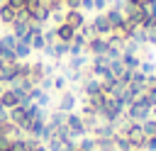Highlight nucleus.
<instances>
[{
  "mask_svg": "<svg viewBox=\"0 0 156 151\" xmlns=\"http://www.w3.org/2000/svg\"><path fill=\"white\" fill-rule=\"evenodd\" d=\"M76 107V95L71 90H61V100H58V112H73Z\"/></svg>",
  "mask_w": 156,
  "mask_h": 151,
  "instance_id": "obj_9",
  "label": "nucleus"
},
{
  "mask_svg": "<svg viewBox=\"0 0 156 151\" xmlns=\"http://www.w3.org/2000/svg\"><path fill=\"white\" fill-rule=\"evenodd\" d=\"M78 149H83V151H95V139H83V141L78 144Z\"/></svg>",
  "mask_w": 156,
  "mask_h": 151,
  "instance_id": "obj_18",
  "label": "nucleus"
},
{
  "mask_svg": "<svg viewBox=\"0 0 156 151\" xmlns=\"http://www.w3.org/2000/svg\"><path fill=\"white\" fill-rule=\"evenodd\" d=\"M139 66H141V73H144V76L154 71V63H149V61H146V63H139Z\"/></svg>",
  "mask_w": 156,
  "mask_h": 151,
  "instance_id": "obj_21",
  "label": "nucleus"
},
{
  "mask_svg": "<svg viewBox=\"0 0 156 151\" xmlns=\"http://www.w3.org/2000/svg\"><path fill=\"white\" fill-rule=\"evenodd\" d=\"M76 151H83V149H76Z\"/></svg>",
  "mask_w": 156,
  "mask_h": 151,
  "instance_id": "obj_25",
  "label": "nucleus"
},
{
  "mask_svg": "<svg viewBox=\"0 0 156 151\" xmlns=\"http://www.w3.org/2000/svg\"><path fill=\"white\" fill-rule=\"evenodd\" d=\"M29 151H49V149H46V146H44L41 141H37L34 146H29Z\"/></svg>",
  "mask_w": 156,
  "mask_h": 151,
  "instance_id": "obj_22",
  "label": "nucleus"
},
{
  "mask_svg": "<svg viewBox=\"0 0 156 151\" xmlns=\"http://www.w3.org/2000/svg\"><path fill=\"white\" fill-rule=\"evenodd\" d=\"M149 112H151V107H146L141 100H134V102L129 105V117H132V119H146Z\"/></svg>",
  "mask_w": 156,
  "mask_h": 151,
  "instance_id": "obj_8",
  "label": "nucleus"
},
{
  "mask_svg": "<svg viewBox=\"0 0 156 151\" xmlns=\"http://www.w3.org/2000/svg\"><path fill=\"white\" fill-rule=\"evenodd\" d=\"M0 105H2L5 110H12V107H17V105H20V97H17V93H15V90H10V88H5V90L0 93Z\"/></svg>",
  "mask_w": 156,
  "mask_h": 151,
  "instance_id": "obj_10",
  "label": "nucleus"
},
{
  "mask_svg": "<svg viewBox=\"0 0 156 151\" xmlns=\"http://www.w3.org/2000/svg\"><path fill=\"white\" fill-rule=\"evenodd\" d=\"M66 83H68V80H66V78H63V73H61V76H56V78H54V88H56V90H66Z\"/></svg>",
  "mask_w": 156,
  "mask_h": 151,
  "instance_id": "obj_19",
  "label": "nucleus"
},
{
  "mask_svg": "<svg viewBox=\"0 0 156 151\" xmlns=\"http://www.w3.org/2000/svg\"><path fill=\"white\" fill-rule=\"evenodd\" d=\"M76 37V29L73 27H68L66 22H61L58 27H56V39L58 41H66V44H71V39Z\"/></svg>",
  "mask_w": 156,
  "mask_h": 151,
  "instance_id": "obj_11",
  "label": "nucleus"
},
{
  "mask_svg": "<svg viewBox=\"0 0 156 151\" xmlns=\"http://www.w3.org/2000/svg\"><path fill=\"white\" fill-rule=\"evenodd\" d=\"M66 132H68L71 139H73V136H83V134L88 132L85 124H83V117L76 114V112H66Z\"/></svg>",
  "mask_w": 156,
  "mask_h": 151,
  "instance_id": "obj_1",
  "label": "nucleus"
},
{
  "mask_svg": "<svg viewBox=\"0 0 156 151\" xmlns=\"http://www.w3.org/2000/svg\"><path fill=\"white\" fill-rule=\"evenodd\" d=\"M107 2H110V0H93V10H105Z\"/></svg>",
  "mask_w": 156,
  "mask_h": 151,
  "instance_id": "obj_20",
  "label": "nucleus"
},
{
  "mask_svg": "<svg viewBox=\"0 0 156 151\" xmlns=\"http://www.w3.org/2000/svg\"><path fill=\"white\" fill-rule=\"evenodd\" d=\"M141 129H144L146 136H156V119H146V122L141 124Z\"/></svg>",
  "mask_w": 156,
  "mask_h": 151,
  "instance_id": "obj_16",
  "label": "nucleus"
},
{
  "mask_svg": "<svg viewBox=\"0 0 156 151\" xmlns=\"http://www.w3.org/2000/svg\"><path fill=\"white\" fill-rule=\"evenodd\" d=\"M93 32L98 34V37H105V34H112V27H110V22H107V17L105 15H98L95 19H93Z\"/></svg>",
  "mask_w": 156,
  "mask_h": 151,
  "instance_id": "obj_7",
  "label": "nucleus"
},
{
  "mask_svg": "<svg viewBox=\"0 0 156 151\" xmlns=\"http://www.w3.org/2000/svg\"><path fill=\"white\" fill-rule=\"evenodd\" d=\"M124 139H127V144H129V146L139 149V146H144L146 134H144L141 124H129V127H124Z\"/></svg>",
  "mask_w": 156,
  "mask_h": 151,
  "instance_id": "obj_2",
  "label": "nucleus"
},
{
  "mask_svg": "<svg viewBox=\"0 0 156 151\" xmlns=\"http://www.w3.org/2000/svg\"><path fill=\"white\" fill-rule=\"evenodd\" d=\"M29 56H32V46L27 41L17 39V44H15V58L17 61H29Z\"/></svg>",
  "mask_w": 156,
  "mask_h": 151,
  "instance_id": "obj_12",
  "label": "nucleus"
},
{
  "mask_svg": "<svg viewBox=\"0 0 156 151\" xmlns=\"http://www.w3.org/2000/svg\"><path fill=\"white\" fill-rule=\"evenodd\" d=\"M7 119L15 124V127H20V129H27V124H29V112H27V107H22V105H17V107H12V110H7Z\"/></svg>",
  "mask_w": 156,
  "mask_h": 151,
  "instance_id": "obj_3",
  "label": "nucleus"
},
{
  "mask_svg": "<svg viewBox=\"0 0 156 151\" xmlns=\"http://www.w3.org/2000/svg\"><path fill=\"white\" fill-rule=\"evenodd\" d=\"M5 88H7V85H5V83H0V93H2V90H5Z\"/></svg>",
  "mask_w": 156,
  "mask_h": 151,
  "instance_id": "obj_24",
  "label": "nucleus"
},
{
  "mask_svg": "<svg viewBox=\"0 0 156 151\" xmlns=\"http://www.w3.org/2000/svg\"><path fill=\"white\" fill-rule=\"evenodd\" d=\"M63 22H66L68 27H73V29L78 32V29H80V27L85 24V17H83V12H80V10H68V12L63 15Z\"/></svg>",
  "mask_w": 156,
  "mask_h": 151,
  "instance_id": "obj_6",
  "label": "nucleus"
},
{
  "mask_svg": "<svg viewBox=\"0 0 156 151\" xmlns=\"http://www.w3.org/2000/svg\"><path fill=\"white\" fill-rule=\"evenodd\" d=\"M85 46H88V51H90L93 56H105V51H107V46H110V44H107V39H105V37H98V34H95V37H90V39H88V44H85Z\"/></svg>",
  "mask_w": 156,
  "mask_h": 151,
  "instance_id": "obj_5",
  "label": "nucleus"
},
{
  "mask_svg": "<svg viewBox=\"0 0 156 151\" xmlns=\"http://www.w3.org/2000/svg\"><path fill=\"white\" fill-rule=\"evenodd\" d=\"M83 93H85V97L100 95V93H102V83H100V80H95V78H88V80L83 83Z\"/></svg>",
  "mask_w": 156,
  "mask_h": 151,
  "instance_id": "obj_13",
  "label": "nucleus"
},
{
  "mask_svg": "<svg viewBox=\"0 0 156 151\" xmlns=\"http://www.w3.org/2000/svg\"><path fill=\"white\" fill-rule=\"evenodd\" d=\"M29 46H32V51H44V46H46V39H44V32H39V34H34V37L29 39Z\"/></svg>",
  "mask_w": 156,
  "mask_h": 151,
  "instance_id": "obj_15",
  "label": "nucleus"
},
{
  "mask_svg": "<svg viewBox=\"0 0 156 151\" xmlns=\"http://www.w3.org/2000/svg\"><path fill=\"white\" fill-rule=\"evenodd\" d=\"M34 102H37V107H41V110H49V105H51V97H49V93H41V95H39Z\"/></svg>",
  "mask_w": 156,
  "mask_h": 151,
  "instance_id": "obj_17",
  "label": "nucleus"
},
{
  "mask_svg": "<svg viewBox=\"0 0 156 151\" xmlns=\"http://www.w3.org/2000/svg\"><path fill=\"white\" fill-rule=\"evenodd\" d=\"M80 5H83L85 10H93V0H80Z\"/></svg>",
  "mask_w": 156,
  "mask_h": 151,
  "instance_id": "obj_23",
  "label": "nucleus"
},
{
  "mask_svg": "<svg viewBox=\"0 0 156 151\" xmlns=\"http://www.w3.org/2000/svg\"><path fill=\"white\" fill-rule=\"evenodd\" d=\"M15 44H17V37H15V34H2V37H0V58H5V61H17V58H15Z\"/></svg>",
  "mask_w": 156,
  "mask_h": 151,
  "instance_id": "obj_4",
  "label": "nucleus"
},
{
  "mask_svg": "<svg viewBox=\"0 0 156 151\" xmlns=\"http://www.w3.org/2000/svg\"><path fill=\"white\" fill-rule=\"evenodd\" d=\"M15 17H17V12H15L7 2H2V7H0V19H2L5 24H12V22H15Z\"/></svg>",
  "mask_w": 156,
  "mask_h": 151,
  "instance_id": "obj_14",
  "label": "nucleus"
}]
</instances>
